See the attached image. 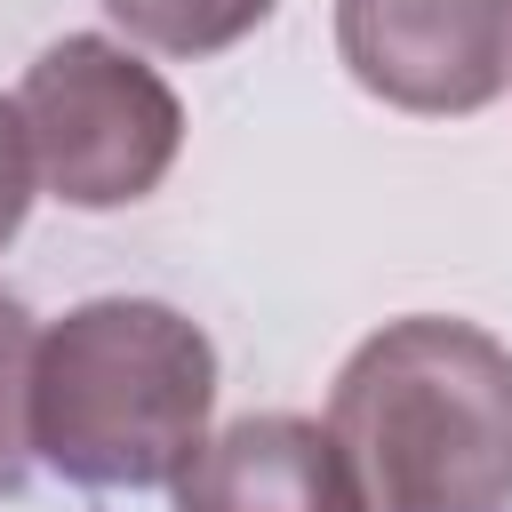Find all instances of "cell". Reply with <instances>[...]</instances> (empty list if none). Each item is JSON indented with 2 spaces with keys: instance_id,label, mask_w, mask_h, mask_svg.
<instances>
[{
  "instance_id": "6da1fadb",
  "label": "cell",
  "mask_w": 512,
  "mask_h": 512,
  "mask_svg": "<svg viewBox=\"0 0 512 512\" xmlns=\"http://www.w3.org/2000/svg\"><path fill=\"white\" fill-rule=\"evenodd\" d=\"M368 512H512V344L472 320H384L328 392Z\"/></svg>"
},
{
  "instance_id": "7a4b0ae2",
  "label": "cell",
  "mask_w": 512,
  "mask_h": 512,
  "mask_svg": "<svg viewBox=\"0 0 512 512\" xmlns=\"http://www.w3.org/2000/svg\"><path fill=\"white\" fill-rule=\"evenodd\" d=\"M216 408V344L160 296H88L32 344V456L72 488H176Z\"/></svg>"
},
{
  "instance_id": "3957f363",
  "label": "cell",
  "mask_w": 512,
  "mask_h": 512,
  "mask_svg": "<svg viewBox=\"0 0 512 512\" xmlns=\"http://www.w3.org/2000/svg\"><path fill=\"white\" fill-rule=\"evenodd\" d=\"M40 184L64 208H128L160 192V176L184 152V104L176 88L104 32H64L32 56L16 88Z\"/></svg>"
},
{
  "instance_id": "277c9868",
  "label": "cell",
  "mask_w": 512,
  "mask_h": 512,
  "mask_svg": "<svg viewBox=\"0 0 512 512\" xmlns=\"http://www.w3.org/2000/svg\"><path fill=\"white\" fill-rule=\"evenodd\" d=\"M344 72L424 120H464L512 88V0H336Z\"/></svg>"
},
{
  "instance_id": "5b68a950",
  "label": "cell",
  "mask_w": 512,
  "mask_h": 512,
  "mask_svg": "<svg viewBox=\"0 0 512 512\" xmlns=\"http://www.w3.org/2000/svg\"><path fill=\"white\" fill-rule=\"evenodd\" d=\"M176 512H368L328 424L264 408L200 440L176 472Z\"/></svg>"
},
{
  "instance_id": "8992f818",
  "label": "cell",
  "mask_w": 512,
  "mask_h": 512,
  "mask_svg": "<svg viewBox=\"0 0 512 512\" xmlns=\"http://www.w3.org/2000/svg\"><path fill=\"white\" fill-rule=\"evenodd\" d=\"M280 0H104V16L160 56H216L248 40Z\"/></svg>"
},
{
  "instance_id": "52a82bcc",
  "label": "cell",
  "mask_w": 512,
  "mask_h": 512,
  "mask_svg": "<svg viewBox=\"0 0 512 512\" xmlns=\"http://www.w3.org/2000/svg\"><path fill=\"white\" fill-rule=\"evenodd\" d=\"M32 312L0 288V496L32 464Z\"/></svg>"
},
{
  "instance_id": "ba28073f",
  "label": "cell",
  "mask_w": 512,
  "mask_h": 512,
  "mask_svg": "<svg viewBox=\"0 0 512 512\" xmlns=\"http://www.w3.org/2000/svg\"><path fill=\"white\" fill-rule=\"evenodd\" d=\"M32 184H40V160H32L24 112H16V96H0V248L24 232V216H32Z\"/></svg>"
}]
</instances>
